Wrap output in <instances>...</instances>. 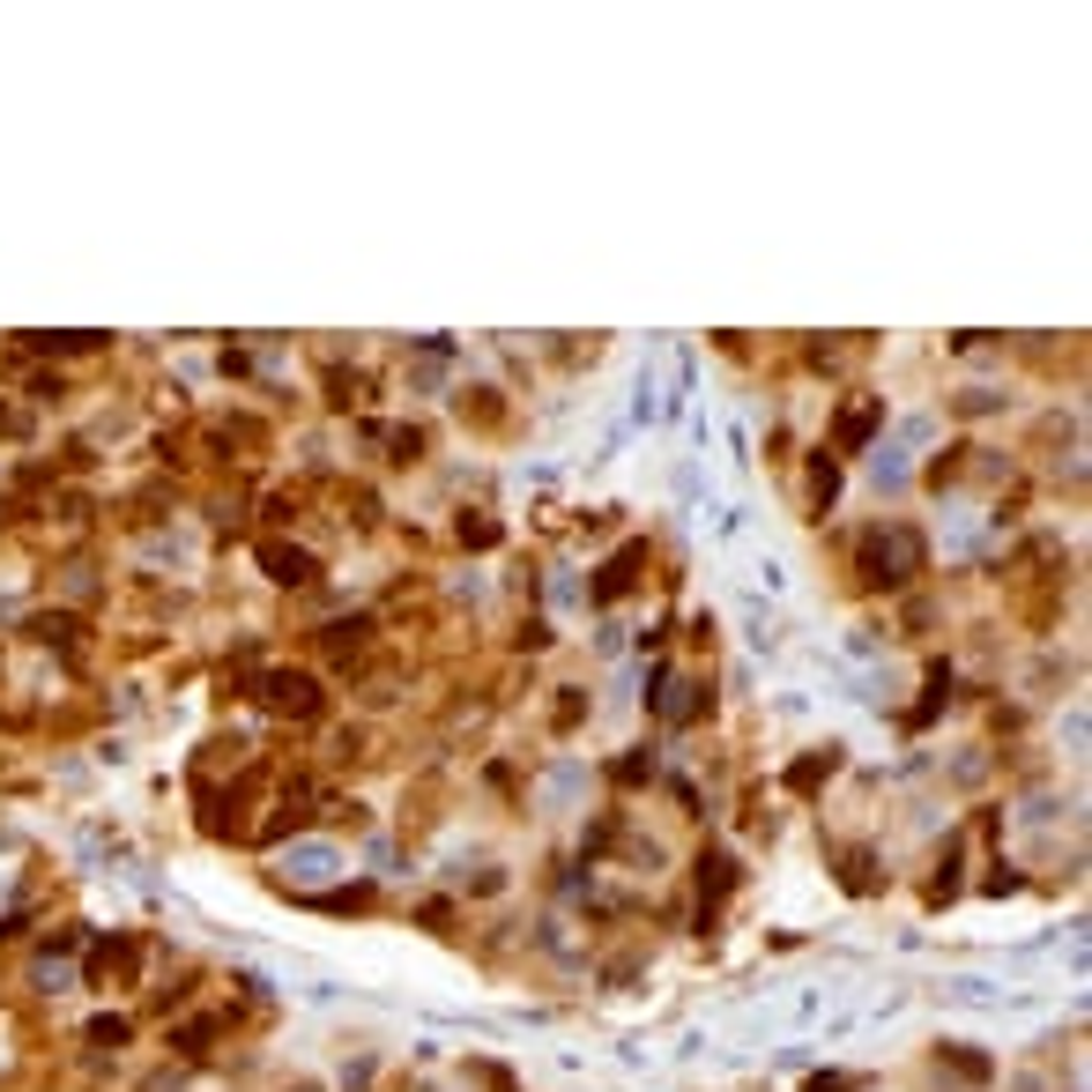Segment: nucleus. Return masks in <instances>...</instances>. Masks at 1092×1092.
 Returning a JSON list of instances; mask_svg holds the SVG:
<instances>
[]
</instances>
